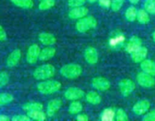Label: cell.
Segmentation results:
<instances>
[{"label":"cell","mask_w":155,"mask_h":121,"mask_svg":"<svg viewBox=\"0 0 155 121\" xmlns=\"http://www.w3.org/2000/svg\"><path fill=\"white\" fill-rule=\"evenodd\" d=\"M22 108L25 111L29 112L32 111V110H42L43 105L39 102H27L23 105Z\"/></svg>","instance_id":"25"},{"label":"cell","mask_w":155,"mask_h":121,"mask_svg":"<svg viewBox=\"0 0 155 121\" xmlns=\"http://www.w3.org/2000/svg\"><path fill=\"white\" fill-rule=\"evenodd\" d=\"M153 39H154V41L155 42V31L154 32V33H153Z\"/></svg>","instance_id":"43"},{"label":"cell","mask_w":155,"mask_h":121,"mask_svg":"<svg viewBox=\"0 0 155 121\" xmlns=\"http://www.w3.org/2000/svg\"><path fill=\"white\" fill-rule=\"evenodd\" d=\"M86 99L87 102L93 105L99 104L101 101V96L96 92H89V93L86 94Z\"/></svg>","instance_id":"20"},{"label":"cell","mask_w":155,"mask_h":121,"mask_svg":"<svg viewBox=\"0 0 155 121\" xmlns=\"http://www.w3.org/2000/svg\"><path fill=\"white\" fill-rule=\"evenodd\" d=\"M54 5H55L54 0H42L39 4V8L42 11L48 10L54 7Z\"/></svg>","instance_id":"29"},{"label":"cell","mask_w":155,"mask_h":121,"mask_svg":"<svg viewBox=\"0 0 155 121\" xmlns=\"http://www.w3.org/2000/svg\"><path fill=\"white\" fill-rule=\"evenodd\" d=\"M100 5L105 8H109L111 7V0H98Z\"/></svg>","instance_id":"37"},{"label":"cell","mask_w":155,"mask_h":121,"mask_svg":"<svg viewBox=\"0 0 155 121\" xmlns=\"http://www.w3.org/2000/svg\"><path fill=\"white\" fill-rule=\"evenodd\" d=\"M61 88V83L57 80H45L37 85V90L43 95H51L58 92Z\"/></svg>","instance_id":"1"},{"label":"cell","mask_w":155,"mask_h":121,"mask_svg":"<svg viewBox=\"0 0 155 121\" xmlns=\"http://www.w3.org/2000/svg\"><path fill=\"white\" fill-rule=\"evenodd\" d=\"M76 119L79 121H88L89 118V116L86 114H85V113H81V114L78 113V115L77 116V118H76Z\"/></svg>","instance_id":"39"},{"label":"cell","mask_w":155,"mask_h":121,"mask_svg":"<svg viewBox=\"0 0 155 121\" xmlns=\"http://www.w3.org/2000/svg\"><path fill=\"white\" fill-rule=\"evenodd\" d=\"M11 1L15 5L21 8L30 9L32 8L34 5L33 0H11Z\"/></svg>","instance_id":"22"},{"label":"cell","mask_w":155,"mask_h":121,"mask_svg":"<svg viewBox=\"0 0 155 121\" xmlns=\"http://www.w3.org/2000/svg\"><path fill=\"white\" fill-rule=\"evenodd\" d=\"M136 80L139 85L142 87L151 88L155 85V79L154 76L145 72H141L136 76Z\"/></svg>","instance_id":"5"},{"label":"cell","mask_w":155,"mask_h":121,"mask_svg":"<svg viewBox=\"0 0 155 121\" xmlns=\"http://www.w3.org/2000/svg\"><path fill=\"white\" fill-rule=\"evenodd\" d=\"M40 48L36 44H33V45H30L29 47L28 50L27 52V56H26V59L27 61L29 64H35L37 61L38 59H39V54H40Z\"/></svg>","instance_id":"7"},{"label":"cell","mask_w":155,"mask_h":121,"mask_svg":"<svg viewBox=\"0 0 155 121\" xmlns=\"http://www.w3.org/2000/svg\"><path fill=\"white\" fill-rule=\"evenodd\" d=\"M83 110V104L78 101H74L70 104L68 111L71 114H78Z\"/></svg>","instance_id":"24"},{"label":"cell","mask_w":155,"mask_h":121,"mask_svg":"<svg viewBox=\"0 0 155 121\" xmlns=\"http://www.w3.org/2000/svg\"><path fill=\"white\" fill-rule=\"evenodd\" d=\"M130 1V3H132V4H137V3H139V2L140 1V0H129Z\"/></svg>","instance_id":"41"},{"label":"cell","mask_w":155,"mask_h":121,"mask_svg":"<svg viewBox=\"0 0 155 121\" xmlns=\"http://www.w3.org/2000/svg\"><path fill=\"white\" fill-rule=\"evenodd\" d=\"M30 118L27 115H15L12 118L13 121H30Z\"/></svg>","instance_id":"35"},{"label":"cell","mask_w":155,"mask_h":121,"mask_svg":"<svg viewBox=\"0 0 155 121\" xmlns=\"http://www.w3.org/2000/svg\"><path fill=\"white\" fill-rule=\"evenodd\" d=\"M55 53V48L51 46L46 47V48H43V49L40 51L39 60H42V61H45V60H49V59L52 58V57H54Z\"/></svg>","instance_id":"19"},{"label":"cell","mask_w":155,"mask_h":121,"mask_svg":"<svg viewBox=\"0 0 155 121\" xmlns=\"http://www.w3.org/2000/svg\"><path fill=\"white\" fill-rule=\"evenodd\" d=\"M84 58L89 64H95L98 60V52L94 47H88L84 51Z\"/></svg>","instance_id":"10"},{"label":"cell","mask_w":155,"mask_h":121,"mask_svg":"<svg viewBox=\"0 0 155 121\" xmlns=\"http://www.w3.org/2000/svg\"><path fill=\"white\" fill-rule=\"evenodd\" d=\"M88 13H89V9L87 8L80 6V7H75L71 9L68 13V16L71 19H80L86 17Z\"/></svg>","instance_id":"13"},{"label":"cell","mask_w":155,"mask_h":121,"mask_svg":"<svg viewBox=\"0 0 155 121\" xmlns=\"http://www.w3.org/2000/svg\"><path fill=\"white\" fill-rule=\"evenodd\" d=\"M40 1H42V0H40Z\"/></svg>","instance_id":"44"},{"label":"cell","mask_w":155,"mask_h":121,"mask_svg":"<svg viewBox=\"0 0 155 121\" xmlns=\"http://www.w3.org/2000/svg\"><path fill=\"white\" fill-rule=\"evenodd\" d=\"M21 57V51L19 48H16L10 53L6 60V64L8 67L12 68L16 66Z\"/></svg>","instance_id":"14"},{"label":"cell","mask_w":155,"mask_h":121,"mask_svg":"<svg viewBox=\"0 0 155 121\" xmlns=\"http://www.w3.org/2000/svg\"><path fill=\"white\" fill-rule=\"evenodd\" d=\"M9 119H10V118L6 115L0 114V121H8Z\"/></svg>","instance_id":"40"},{"label":"cell","mask_w":155,"mask_h":121,"mask_svg":"<svg viewBox=\"0 0 155 121\" xmlns=\"http://www.w3.org/2000/svg\"><path fill=\"white\" fill-rule=\"evenodd\" d=\"M88 1H89L90 3H95V2H96L98 0H88Z\"/></svg>","instance_id":"42"},{"label":"cell","mask_w":155,"mask_h":121,"mask_svg":"<svg viewBox=\"0 0 155 121\" xmlns=\"http://www.w3.org/2000/svg\"><path fill=\"white\" fill-rule=\"evenodd\" d=\"M85 93L81 89L77 87H70L65 91L64 98L71 101L81 99L84 97Z\"/></svg>","instance_id":"8"},{"label":"cell","mask_w":155,"mask_h":121,"mask_svg":"<svg viewBox=\"0 0 155 121\" xmlns=\"http://www.w3.org/2000/svg\"><path fill=\"white\" fill-rule=\"evenodd\" d=\"M137 20L141 24H147L149 22L150 18L148 12L145 9H140L137 14Z\"/></svg>","instance_id":"27"},{"label":"cell","mask_w":155,"mask_h":121,"mask_svg":"<svg viewBox=\"0 0 155 121\" xmlns=\"http://www.w3.org/2000/svg\"><path fill=\"white\" fill-rule=\"evenodd\" d=\"M141 68L142 71L151 74L152 76H155V63L153 60L149 59H145L141 62Z\"/></svg>","instance_id":"18"},{"label":"cell","mask_w":155,"mask_h":121,"mask_svg":"<svg viewBox=\"0 0 155 121\" xmlns=\"http://www.w3.org/2000/svg\"><path fill=\"white\" fill-rule=\"evenodd\" d=\"M39 40L42 45H52L56 42V38L53 34L50 33H41L39 35Z\"/></svg>","instance_id":"17"},{"label":"cell","mask_w":155,"mask_h":121,"mask_svg":"<svg viewBox=\"0 0 155 121\" xmlns=\"http://www.w3.org/2000/svg\"><path fill=\"white\" fill-rule=\"evenodd\" d=\"M115 118L117 121H127L129 119L128 115L125 110L122 108H120L117 110Z\"/></svg>","instance_id":"31"},{"label":"cell","mask_w":155,"mask_h":121,"mask_svg":"<svg viewBox=\"0 0 155 121\" xmlns=\"http://www.w3.org/2000/svg\"><path fill=\"white\" fill-rule=\"evenodd\" d=\"M97 26V21L94 17H84L80 18L76 24V29L80 33H86Z\"/></svg>","instance_id":"4"},{"label":"cell","mask_w":155,"mask_h":121,"mask_svg":"<svg viewBox=\"0 0 155 121\" xmlns=\"http://www.w3.org/2000/svg\"><path fill=\"white\" fill-rule=\"evenodd\" d=\"M151 107L149 101L148 100H142V101H138L137 103L134 104L133 107V111L136 115H142L145 114Z\"/></svg>","instance_id":"12"},{"label":"cell","mask_w":155,"mask_h":121,"mask_svg":"<svg viewBox=\"0 0 155 121\" xmlns=\"http://www.w3.org/2000/svg\"><path fill=\"white\" fill-rule=\"evenodd\" d=\"M83 72L82 67L77 64H68L62 67L60 70V74L64 77L69 80L78 78Z\"/></svg>","instance_id":"3"},{"label":"cell","mask_w":155,"mask_h":121,"mask_svg":"<svg viewBox=\"0 0 155 121\" xmlns=\"http://www.w3.org/2000/svg\"><path fill=\"white\" fill-rule=\"evenodd\" d=\"M27 116L31 119H34V120L38 121H43L46 119L47 115L43 111H42V110H37L27 112Z\"/></svg>","instance_id":"21"},{"label":"cell","mask_w":155,"mask_h":121,"mask_svg":"<svg viewBox=\"0 0 155 121\" xmlns=\"http://www.w3.org/2000/svg\"><path fill=\"white\" fill-rule=\"evenodd\" d=\"M142 41L140 38H139L136 36H133L131 39L129 40L128 43H127V46H126V50L127 51V52L129 53H133V51H135L136 50H137L138 48H139L140 47H142Z\"/></svg>","instance_id":"16"},{"label":"cell","mask_w":155,"mask_h":121,"mask_svg":"<svg viewBox=\"0 0 155 121\" xmlns=\"http://www.w3.org/2000/svg\"><path fill=\"white\" fill-rule=\"evenodd\" d=\"M120 92L124 96H129L136 89V84L130 79H124L119 83Z\"/></svg>","instance_id":"6"},{"label":"cell","mask_w":155,"mask_h":121,"mask_svg":"<svg viewBox=\"0 0 155 121\" xmlns=\"http://www.w3.org/2000/svg\"><path fill=\"white\" fill-rule=\"evenodd\" d=\"M7 39V33L2 27L0 25V41H5Z\"/></svg>","instance_id":"38"},{"label":"cell","mask_w":155,"mask_h":121,"mask_svg":"<svg viewBox=\"0 0 155 121\" xmlns=\"http://www.w3.org/2000/svg\"><path fill=\"white\" fill-rule=\"evenodd\" d=\"M144 121H155V110L149 112L143 117Z\"/></svg>","instance_id":"36"},{"label":"cell","mask_w":155,"mask_h":121,"mask_svg":"<svg viewBox=\"0 0 155 121\" xmlns=\"http://www.w3.org/2000/svg\"><path fill=\"white\" fill-rule=\"evenodd\" d=\"M62 101L59 98H54V99L51 100L48 103L46 109V114L47 116L51 117L54 116L56 113L59 110V109L61 107Z\"/></svg>","instance_id":"11"},{"label":"cell","mask_w":155,"mask_h":121,"mask_svg":"<svg viewBox=\"0 0 155 121\" xmlns=\"http://www.w3.org/2000/svg\"><path fill=\"white\" fill-rule=\"evenodd\" d=\"M86 0H68V5L71 8L83 6L86 3Z\"/></svg>","instance_id":"34"},{"label":"cell","mask_w":155,"mask_h":121,"mask_svg":"<svg viewBox=\"0 0 155 121\" xmlns=\"http://www.w3.org/2000/svg\"><path fill=\"white\" fill-rule=\"evenodd\" d=\"M9 82V76L5 71L0 72V88L5 86Z\"/></svg>","instance_id":"32"},{"label":"cell","mask_w":155,"mask_h":121,"mask_svg":"<svg viewBox=\"0 0 155 121\" xmlns=\"http://www.w3.org/2000/svg\"><path fill=\"white\" fill-rule=\"evenodd\" d=\"M116 112L112 108H106L101 115V119L102 121H112L115 118Z\"/></svg>","instance_id":"23"},{"label":"cell","mask_w":155,"mask_h":121,"mask_svg":"<svg viewBox=\"0 0 155 121\" xmlns=\"http://www.w3.org/2000/svg\"><path fill=\"white\" fill-rule=\"evenodd\" d=\"M137 14L138 11L136 10V8L134 6H130L126 11L125 17L127 21L133 22V21H135L137 19Z\"/></svg>","instance_id":"26"},{"label":"cell","mask_w":155,"mask_h":121,"mask_svg":"<svg viewBox=\"0 0 155 121\" xmlns=\"http://www.w3.org/2000/svg\"><path fill=\"white\" fill-rule=\"evenodd\" d=\"M145 9L151 15H155V0H145Z\"/></svg>","instance_id":"30"},{"label":"cell","mask_w":155,"mask_h":121,"mask_svg":"<svg viewBox=\"0 0 155 121\" xmlns=\"http://www.w3.org/2000/svg\"><path fill=\"white\" fill-rule=\"evenodd\" d=\"M14 100V97L12 94L0 93V106H4L10 104Z\"/></svg>","instance_id":"28"},{"label":"cell","mask_w":155,"mask_h":121,"mask_svg":"<svg viewBox=\"0 0 155 121\" xmlns=\"http://www.w3.org/2000/svg\"><path fill=\"white\" fill-rule=\"evenodd\" d=\"M148 54V49L146 47H140L131 53V58L135 63H141L142 60H145Z\"/></svg>","instance_id":"15"},{"label":"cell","mask_w":155,"mask_h":121,"mask_svg":"<svg viewBox=\"0 0 155 121\" xmlns=\"http://www.w3.org/2000/svg\"><path fill=\"white\" fill-rule=\"evenodd\" d=\"M55 74V68L52 64L41 65L33 71V77L37 80H45L51 78Z\"/></svg>","instance_id":"2"},{"label":"cell","mask_w":155,"mask_h":121,"mask_svg":"<svg viewBox=\"0 0 155 121\" xmlns=\"http://www.w3.org/2000/svg\"><path fill=\"white\" fill-rule=\"evenodd\" d=\"M92 85L95 89L101 92L108 90L110 87V81L102 77H95L92 79Z\"/></svg>","instance_id":"9"},{"label":"cell","mask_w":155,"mask_h":121,"mask_svg":"<svg viewBox=\"0 0 155 121\" xmlns=\"http://www.w3.org/2000/svg\"><path fill=\"white\" fill-rule=\"evenodd\" d=\"M125 0H111V8L114 11H118L120 10Z\"/></svg>","instance_id":"33"}]
</instances>
